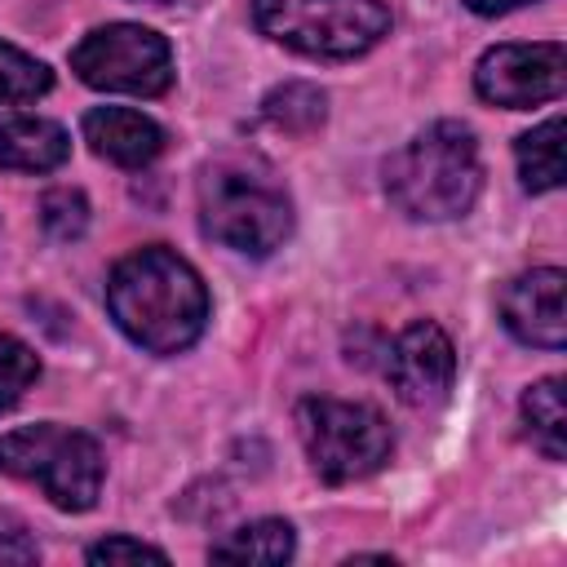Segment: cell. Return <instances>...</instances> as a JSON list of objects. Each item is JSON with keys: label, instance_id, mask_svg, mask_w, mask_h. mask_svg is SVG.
<instances>
[{"label": "cell", "instance_id": "cell-1", "mask_svg": "<svg viewBox=\"0 0 567 567\" xmlns=\"http://www.w3.org/2000/svg\"><path fill=\"white\" fill-rule=\"evenodd\" d=\"M106 310L133 346L151 354H177L208 323V288L186 257L151 244L111 270Z\"/></svg>", "mask_w": 567, "mask_h": 567}, {"label": "cell", "instance_id": "cell-2", "mask_svg": "<svg viewBox=\"0 0 567 567\" xmlns=\"http://www.w3.org/2000/svg\"><path fill=\"white\" fill-rule=\"evenodd\" d=\"M478 142L461 120H434L385 159V195L412 221L465 217L478 199Z\"/></svg>", "mask_w": 567, "mask_h": 567}, {"label": "cell", "instance_id": "cell-3", "mask_svg": "<svg viewBox=\"0 0 567 567\" xmlns=\"http://www.w3.org/2000/svg\"><path fill=\"white\" fill-rule=\"evenodd\" d=\"M199 226L235 252L270 257L292 235V199L266 164L221 155L199 173Z\"/></svg>", "mask_w": 567, "mask_h": 567}, {"label": "cell", "instance_id": "cell-4", "mask_svg": "<svg viewBox=\"0 0 567 567\" xmlns=\"http://www.w3.org/2000/svg\"><path fill=\"white\" fill-rule=\"evenodd\" d=\"M252 22L306 58H359L390 35L381 0H252Z\"/></svg>", "mask_w": 567, "mask_h": 567}, {"label": "cell", "instance_id": "cell-5", "mask_svg": "<svg viewBox=\"0 0 567 567\" xmlns=\"http://www.w3.org/2000/svg\"><path fill=\"white\" fill-rule=\"evenodd\" d=\"M0 470L35 483L58 509L84 514L102 492V452L84 430H66L53 421L9 430L0 439Z\"/></svg>", "mask_w": 567, "mask_h": 567}, {"label": "cell", "instance_id": "cell-6", "mask_svg": "<svg viewBox=\"0 0 567 567\" xmlns=\"http://www.w3.org/2000/svg\"><path fill=\"white\" fill-rule=\"evenodd\" d=\"M297 434L301 447L323 483H354L377 474L390 461V425L377 408L310 394L297 403Z\"/></svg>", "mask_w": 567, "mask_h": 567}, {"label": "cell", "instance_id": "cell-7", "mask_svg": "<svg viewBox=\"0 0 567 567\" xmlns=\"http://www.w3.org/2000/svg\"><path fill=\"white\" fill-rule=\"evenodd\" d=\"M71 71L102 93L159 97L173 84V49L142 22H106L71 49Z\"/></svg>", "mask_w": 567, "mask_h": 567}, {"label": "cell", "instance_id": "cell-8", "mask_svg": "<svg viewBox=\"0 0 567 567\" xmlns=\"http://www.w3.org/2000/svg\"><path fill=\"white\" fill-rule=\"evenodd\" d=\"M567 84V53L558 40L540 44H496L474 66V89L483 102L505 111H527L554 102Z\"/></svg>", "mask_w": 567, "mask_h": 567}, {"label": "cell", "instance_id": "cell-9", "mask_svg": "<svg viewBox=\"0 0 567 567\" xmlns=\"http://www.w3.org/2000/svg\"><path fill=\"white\" fill-rule=\"evenodd\" d=\"M385 377L408 408L443 403L452 390V377H456V350H452L447 332L430 319H416L412 328H403L394 337V346L385 350Z\"/></svg>", "mask_w": 567, "mask_h": 567}, {"label": "cell", "instance_id": "cell-10", "mask_svg": "<svg viewBox=\"0 0 567 567\" xmlns=\"http://www.w3.org/2000/svg\"><path fill=\"white\" fill-rule=\"evenodd\" d=\"M567 275L558 266H536L514 275L501 288V323L536 350H563L567 346V310H563Z\"/></svg>", "mask_w": 567, "mask_h": 567}, {"label": "cell", "instance_id": "cell-11", "mask_svg": "<svg viewBox=\"0 0 567 567\" xmlns=\"http://www.w3.org/2000/svg\"><path fill=\"white\" fill-rule=\"evenodd\" d=\"M84 142L120 168H142L164 151V128L133 106H93L84 115Z\"/></svg>", "mask_w": 567, "mask_h": 567}, {"label": "cell", "instance_id": "cell-12", "mask_svg": "<svg viewBox=\"0 0 567 567\" xmlns=\"http://www.w3.org/2000/svg\"><path fill=\"white\" fill-rule=\"evenodd\" d=\"M66 155H71V137L62 124L40 120V115L0 120V168L49 173V168L66 164Z\"/></svg>", "mask_w": 567, "mask_h": 567}, {"label": "cell", "instance_id": "cell-13", "mask_svg": "<svg viewBox=\"0 0 567 567\" xmlns=\"http://www.w3.org/2000/svg\"><path fill=\"white\" fill-rule=\"evenodd\" d=\"M297 549V536L284 518H252L235 527L226 540L208 549L213 563H288Z\"/></svg>", "mask_w": 567, "mask_h": 567}, {"label": "cell", "instance_id": "cell-14", "mask_svg": "<svg viewBox=\"0 0 567 567\" xmlns=\"http://www.w3.org/2000/svg\"><path fill=\"white\" fill-rule=\"evenodd\" d=\"M518 408H523V421H527L532 443H536L549 461H563V452H567V403H563V377H540L536 385H527Z\"/></svg>", "mask_w": 567, "mask_h": 567}, {"label": "cell", "instance_id": "cell-15", "mask_svg": "<svg viewBox=\"0 0 567 567\" xmlns=\"http://www.w3.org/2000/svg\"><path fill=\"white\" fill-rule=\"evenodd\" d=\"M514 159H518V177L527 190H558L563 186V115H549L545 124H536L532 133H523L514 142Z\"/></svg>", "mask_w": 567, "mask_h": 567}, {"label": "cell", "instance_id": "cell-16", "mask_svg": "<svg viewBox=\"0 0 567 567\" xmlns=\"http://www.w3.org/2000/svg\"><path fill=\"white\" fill-rule=\"evenodd\" d=\"M261 111L284 133H315L323 124V115H328V97L315 84H306V80H288V84L266 93Z\"/></svg>", "mask_w": 567, "mask_h": 567}, {"label": "cell", "instance_id": "cell-17", "mask_svg": "<svg viewBox=\"0 0 567 567\" xmlns=\"http://www.w3.org/2000/svg\"><path fill=\"white\" fill-rule=\"evenodd\" d=\"M49 89H53V71L40 58L0 40V102H35Z\"/></svg>", "mask_w": 567, "mask_h": 567}, {"label": "cell", "instance_id": "cell-18", "mask_svg": "<svg viewBox=\"0 0 567 567\" xmlns=\"http://www.w3.org/2000/svg\"><path fill=\"white\" fill-rule=\"evenodd\" d=\"M35 377H40L35 350L27 341H18L13 332H0V412H9L31 390Z\"/></svg>", "mask_w": 567, "mask_h": 567}, {"label": "cell", "instance_id": "cell-19", "mask_svg": "<svg viewBox=\"0 0 567 567\" xmlns=\"http://www.w3.org/2000/svg\"><path fill=\"white\" fill-rule=\"evenodd\" d=\"M40 221H44V230L53 235V239H80L84 235V226H89V199H84V190H75V186H58V190H49L44 199H40Z\"/></svg>", "mask_w": 567, "mask_h": 567}, {"label": "cell", "instance_id": "cell-20", "mask_svg": "<svg viewBox=\"0 0 567 567\" xmlns=\"http://www.w3.org/2000/svg\"><path fill=\"white\" fill-rule=\"evenodd\" d=\"M89 563H168V554L164 549H155V545H146V540H133V536H106V540H97V545H89V554H84Z\"/></svg>", "mask_w": 567, "mask_h": 567}, {"label": "cell", "instance_id": "cell-21", "mask_svg": "<svg viewBox=\"0 0 567 567\" xmlns=\"http://www.w3.org/2000/svg\"><path fill=\"white\" fill-rule=\"evenodd\" d=\"M0 563H40V545H35V536L27 532V523L22 518H13V514H0Z\"/></svg>", "mask_w": 567, "mask_h": 567}, {"label": "cell", "instance_id": "cell-22", "mask_svg": "<svg viewBox=\"0 0 567 567\" xmlns=\"http://www.w3.org/2000/svg\"><path fill=\"white\" fill-rule=\"evenodd\" d=\"M518 4H532V0H465V9H474L478 18H496V13H509Z\"/></svg>", "mask_w": 567, "mask_h": 567}, {"label": "cell", "instance_id": "cell-23", "mask_svg": "<svg viewBox=\"0 0 567 567\" xmlns=\"http://www.w3.org/2000/svg\"><path fill=\"white\" fill-rule=\"evenodd\" d=\"M146 4H168V0H146Z\"/></svg>", "mask_w": 567, "mask_h": 567}]
</instances>
